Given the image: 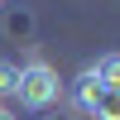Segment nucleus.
Wrapping results in <instances>:
<instances>
[{
	"label": "nucleus",
	"mask_w": 120,
	"mask_h": 120,
	"mask_svg": "<svg viewBox=\"0 0 120 120\" xmlns=\"http://www.w3.org/2000/svg\"><path fill=\"white\" fill-rule=\"evenodd\" d=\"M58 91H63V82H58V67L43 63V58H29L24 67H19V86H15V101L24 106V111H48V106L58 101Z\"/></svg>",
	"instance_id": "nucleus-1"
},
{
	"label": "nucleus",
	"mask_w": 120,
	"mask_h": 120,
	"mask_svg": "<svg viewBox=\"0 0 120 120\" xmlns=\"http://www.w3.org/2000/svg\"><path fill=\"white\" fill-rule=\"evenodd\" d=\"M86 115H96V120H120V91H115V86H101Z\"/></svg>",
	"instance_id": "nucleus-2"
},
{
	"label": "nucleus",
	"mask_w": 120,
	"mask_h": 120,
	"mask_svg": "<svg viewBox=\"0 0 120 120\" xmlns=\"http://www.w3.org/2000/svg\"><path fill=\"white\" fill-rule=\"evenodd\" d=\"M91 77H96L101 86H115V91H120V53L96 58V63H91Z\"/></svg>",
	"instance_id": "nucleus-3"
},
{
	"label": "nucleus",
	"mask_w": 120,
	"mask_h": 120,
	"mask_svg": "<svg viewBox=\"0 0 120 120\" xmlns=\"http://www.w3.org/2000/svg\"><path fill=\"white\" fill-rule=\"evenodd\" d=\"M15 86H19V67L10 63V58H0V106L15 101Z\"/></svg>",
	"instance_id": "nucleus-4"
},
{
	"label": "nucleus",
	"mask_w": 120,
	"mask_h": 120,
	"mask_svg": "<svg viewBox=\"0 0 120 120\" xmlns=\"http://www.w3.org/2000/svg\"><path fill=\"white\" fill-rule=\"evenodd\" d=\"M96 91H101V82H96V77H91V67H86V72L77 77V101H82V111H91Z\"/></svg>",
	"instance_id": "nucleus-5"
},
{
	"label": "nucleus",
	"mask_w": 120,
	"mask_h": 120,
	"mask_svg": "<svg viewBox=\"0 0 120 120\" xmlns=\"http://www.w3.org/2000/svg\"><path fill=\"white\" fill-rule=\"evenodd\" d=\"M0 120H15V111H10V106H0Z\"/></svg>",
	"instance_id": "nucleus-6"
},
{
	"label": "nucleus",
	"mask_w": 120,
	"mask_h": 120,
	"mask_svg": "<svg viewBox=\"0 0 120 120\" xmlns=\"http://www.w3.org/2000/svg\"><path fill=\"white\" fill-rule=\"evenodd\" d=\"M0 5H5V0H0Z\"/></svg>",
	"instance_id": "nucleus-7"
}]
</instances>
